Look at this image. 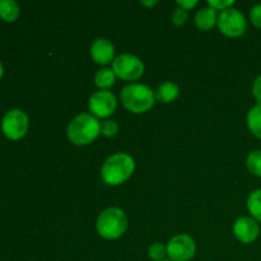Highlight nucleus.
<instances>
[{
    "label": "nucleus",
    "mask_w": 261,
    "mask_h": 261,
    "mask_svg": "<svg viewBox=\"0 0 261 261\" xmlns=\"http://www.w3.org/2000/svg\"><path fill=\"white\" fill-rule=\"evenodd\" d=\"M252 94L256 98V101L261 103V75L257 76L252 84Z\"/></svg>",
    "instance_id": "b1692460"
},
{
    "label": "nucleus",
    "mask_w": 261,
    "mask_h": 261,
    "mask_svg": "<svg viewBox=\"0 0 261 261\" xmlns=\"http://www.w3.org/2000/svg\"><path fill=\"white\" fill-rule=\"evenodd\" d=\"M115 48L114 45L106 38H97L91 46L92 59L97 64H109L114 59Z\"/></svg>",
    "instance_id": "9b49d317"
},
{
    "label": "nucleus",
    "mask_w": 261,
    "mask_h": 261,
    "mask_svg": "<svg viewBox=\"0 0 261 261\" xmlns=\"http://www.w3.org/2000/svg\"><path fill=\"white\" fill-rule=\"evenodd\" d=\"M135 168L134 160L126 153H116L106 160L101 170L103 181L109 185H119L133 175Z\"/></svg>",
    "instance_id": "f03ea898"
},
{
    "label": "nucleus",
    "mask_w": 261,
    "mask_h": 261,
    "mask_svg": "<svg viewBox=\"0 0 261 261\" xmlns=\"http://www.w3.org/2000/svg\"><path fill=\"white\" fill-rule=\"evenodd\" d=\"M19 15V5L14 0H0V18L4 22H14Z\"/></svg>",
    "instance_id": "4468645a"
},
{
    "label": "nucleus",
    "mask_w": 261,
    "mask_h": 261,
    "mask_svg": "<svg viewBox=\"0 0 261 261\" xmlns=\"http://www.w3.org/2000/svg\"><path fill=\"white\" fill-rule=\"evenodd\" d=\"M250 18H251L252 24L256 25L257 28H261V4L255 5L250 12Z\"/></svg>",
    "instance_id": "4be33fe9"
},
{
    "label": "nucleus",
    "mask_w": 261,
    "mask_h": 261,
    "mask_svg": "<svg viewBox=\"0 0 261 261\" xmlns=\"http://www.w3.org/2000/svg\"><path fill=\"white\" fill-rule=\"evenodd\" d=\"M89 110L96 117H109L115 112L117 107L116 97L111 92L99 91L96 92L89 98Z\"/></svg>",
    "instance_id": "1a4fd4ad"
},
{
    "label": "nucleus",
    "mask_w": 261,
    "mask_h": 261,
    "mask_svg": "<svg viewBox=\"0 0 261 261\" xmlns=\"http://www.w3.org/2000/svg\"><path fill=\"white\" fill-rule=\"evenodd\" d=\"M186 19H188V12L180 7L176 8L175 12H173V15H172L173 23L177 25H181L186 22Z\"/></svg>",
    "instance_id": "412c9836"
},
{
    "label": "nucleus",
    "mask_w": 261,
    "mask_h": 261,
    "mask_svg": "<svg viewBox=\"0 0 261 261\" xmlns=\"http://www.w3.org/2000/svg\"><path fill=\"white\" fill-rule=\"evenodd\" d=\"M233 4V0H227V2H224V0H209V5H211V8H213V9H222V10H226L228 9V8H231V5Z\"/></svg>",
    "instance_id": "5701e85b"
},
{
    "label": "nucleus",
    "mask_w": 261,
    "mask_h": 261,
    "mask_svg": "<svg viewBox=\"0 0 261 261\" xmlns=\"http://www.w3.org/2000/svg\"><path fill=\"white\" fill-rule=\"evenodd\" d=\"M233 233L244 244H251L259 237L260 228L257 222L250 217H241L233 224Z\"/></svg>",
    "instance_id": "9d476101"
},
{
    "label": "nucleus",
    "mask_w": 261,
    "mask_h": 261,
    "mask_svg": "<svg viewBox=\"0 0 261 261\" xmlns=\"http://www.w3.org/2000/svg\"><path fill=\"white\" fill-rule=\"evenodd\" d=\"M162 261H170V260H166V259H165V260H162Z\"/></svg>",
    "instance_id": "cd10ccee"
},
{
    "label": "nucleus",
    "mask_w": 261,
    "mask_h": 261,
    "mask_svg": "<svg viewBox=\"0 0 261 261\" xmlns=\"http://www.w3.org/2000/svg\"><path fill=\"white\" fill-rule=\"evenodd\" d=\"M3 74H4V66H3L2 61H0V79H2Z\"/></svg>",
    "instance_id": "bb28decb"
},
{
    "label": "nucleus",
    "mask_w": 261,
    "mask_h": 261,
    "mask_svg": "<svg viewBox=\"0 0 261 261\" xmlns=\"http://www.w3.org/2000/svg\"><path fill=\"white\" fill-rule=\"evenodd\" d=\"M177 4H178V7L182 8V9L189 10V9H191V8L195 7V5L198 4V2H196V0H178Z\"/></svg>",
    "instance_id": "393cba45"
},
{
    "label": "nucleus",
    "mask_w": 261,
    "mask_h": 261,
    "mask_svg": "<svg viewBox=\"0 0 261 261\" xmlns=\"http://www.w3.org/2000/svg\"><path fill=\"white\" fill-rule=\"evenodd\" d=\"M196 245L189 234H177L167 245V256L172 261H189L194 257Z\"/></svg>",
    "instance_id": "6e6552de"
},
{
    "label": "nucleus",
    "mask_w": 261,
    "mask_h": 261,
    "mask_svg": "<svg viewBox=\"0 0 261 261\" xmlns=\"http://www.w3.org/2000/svg\"><path fill=\"white\" fill-rule=\"evenodd\" d=\"M148 255L152 260L154 261H162L167 256V247L165 245L155 242V244L150 245L149 250H148Z\"/></svg>",
    "instance_id": "6ab92c4d"
},
{
    "label": "nucleus",
    "mask_w": 261,
    "mask_h": 261,
    "mask_svg": "<svg viewBox=\"0 0 261 261\" xmlns=\"http://www.w3.org/2000/svg\"><path fill=\"white\" fill-rule=\"evenodd\" d=\"M247 125L255 137L261 139V103L255 105L247 114Z\"/></svg>",
    "instance_id": "2eb2a0df"
},
{
    "label": "nucleus",
    "mask_w": 261,
    "mask_h": 261,
    "mask_svg": "<svg viewBox=\"0 0 261 261\" xmlns=\"http://www.w3.org/2000/svg\"><path fill=\"white\" fill-rule=\"evenodd\" d=\"M28 116L23 110L13 109L4 115L2 120V130L8 139L18 140L25 135L28 130Z\"/></svg>",
    "instance_id": "39448f33"
},
{
    "label": "nucleus",
    "mask_w": 261,
    "mask_h": 261,
    "mask_svg": "<svg viewBox=\"0 0 261 261\" xmlns=\"http://www.w3.org/2000/svg\"><path fill=\"white\" fill-rule=\"evenodd\" d=\"M117 130H119V126L114 120H105L101 122V134L105 137H115L117 134Z\"/></svg>",
    "instance_id": "aec40b11"
},
{
    "label": "nucleus",
    "mask_w": 261,
    "mask_h": 261,
    "mask_svg": "<svg viewBox=\"0 0 261 261\" xmlns=\"http://www.w3.org/2000/svg\"><path fill=\"white\" fill-rule=\"evenodd\" d=\"M247 208L256 221L261 222V189L250 194L247 199Z\"/></svg>",
    "instance_id": "f3484780"
},
{
    "label": "nucleus",
    "mask_w": 261,
    "mask_h": 261,
    "mask_svg": "<svg viewBox=\"0 0 261 261\" xmlns=\"http://www.w3.org/2000/svg\"><path fill=\"white\" fill-rule=\"evenodd\" d=\"M112 70L117 76L125 81H137L144 73V64L137 56L122 54L114 60Z\"/></svg>",
    "instance_id": "423d86ee"
},
{
    "label": "nucleus",
    "mask_w": 261,
    "mask_h": 261,
    "mask_svg": "<svg viewBox=\"0 0 261 261\" xmlns=\"http://www.w3.org/2000/svg\"><path fill=\"white\" fill-rule=\"evenodd\" d=\"M143 5H149V7H153V5L157 4V2H143Z\"/></svg>",
    "instance_id": "a878e982"
},
{
    "label": "nucleus",
    "mask_w": 261,
    "mask_h": 261,
    "mask_svg": "<svg viewBox=\"0 0 261 261\" xmlns=\"http://www.w3.org/2000/svg\"><path fill=\"white\" fill-rule=\"evenodd\" d=\"M178 94H180V89L175 83L165 82L155 91V98L160 102H163V103H170V102L175 101L177 98Z\"/></svg>",
    "instance_id": "ddd939ff"
},
{
    "label": "nucleus",
    "mask_w": 261,
    "mask_h": 261,
    "mask_svg": "<svg viewBox=\"0 0 261 261\" xmlns=\"http://www.w3.org/2000/svg\"><path fill=\"white\" fill-rule=\"evenodd\" d=\"M246 163L250 172L261 177V150H252L247 157Z\"/></svg>",
    "instance_id": "a211bd4d"
},
{
    "label": "nucleus",
    "mask_w": 261,
    "mask_h": 261,
    "mask_svg": "<svg viewBox=\"0 0 261 261\" xmlns=\"http://www.w3.org/2000/svg\"><path fill=\"white\" fill-rule=\"evenodd\" d=\"M218 27L228 37H239L246 31V19L239 9L228 8L219 14Z\"/></svg>",
    "instance_id": "0eeeda50"
},
{
    "label": "nucleus",
    "mask_w": 261,
    "mask_h": 261,
    "mask_svg": "<svg viewBox=\"0 0 261 261\" xmlns=\"http://www.w3.org/2000/svg\"><path fill=\"white\" fill-rule=\"evenodd\" d=\"M155 93L144 84H130L121 92L122 105L129 111L142 114L154 105Z\"/></svg>",
    "instance_id": "7ed1b4c3"
},
{
    "label": "nucleus",
    "mask_w": 261,
    "mask_h": 261,
    "mask_svg": "<svg viewBox=\"0 0 261 261\" xmlns=\"http://www.w3.org/2000/svg\"><path fill=\"white\" fill-rule=\"evenodd\" d=\"M217 20V13L216 9L213 8H203V9L199 10L195 15V23L198 25V28H200L201 31H208L216 24Z\"/></svg>",
    "instance_id": "f8f14e48"
},
{
    "label": "nucleus",
    "mask_w": 261,
    "mask_h": 261,
    "mask_svg": "<svg viewBox=\"0 0 261 261\" xmlns=\"http://www.w3.org/2000/svg\"><path fill=\"white\" fill-rule=\"evenodd\" d=\"M68 138L75 145H86L93 142L101 133V122L91 114H81L68 125Z\"/></svg>",
    "instance_id": "f257e3e1"
},
{
    "label": "nucleus",
    "mask_w": 261,
    "mask_h": 261,
    "mask_svg": "<svg viewBox=\"0 0 261 261\" xmlns=\"http://www.w3.org/2000/svg\"><path fill=\"white\" fill-rule=\"evenodd\" d=\"M127 228V218L119 208H107L97 218V231L107 240H116Z\"/></svg>",
    "instance_id": "20e7f679"
},
{
    "label": "nucleus",
    "mask_w": 261,
    "mask_h": 261,
    "mask_svg": "<svg viewBox=\"0 0 261 261\" xmlns=\"http://www.w3.org/2000/svg\"><path fill=\"white\" fill-rule=\"evenodd\" d=\"M115 76H116V74L111 69H99L94 76V82L99 88L106 89L114 86Z\"/></svg>",
    "instance_id": "dca6fc26"
}]
</instances>
